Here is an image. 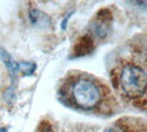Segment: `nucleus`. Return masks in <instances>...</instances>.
I'll use <instances>...</instances> for the list:
<instances>
[{"instance_id": "3", "label": "nucleus", "mask_w": 147, "mask_h": 132, "mask_svg": "<svg viewBox=\"0 0 147 132\" xmlns=\"http://www.w3.org/2000/svg\"><path fill=\"white\" fill-rule=\"evenodd\" d=\"M29 18L34 25L40 27H47L51 23L49 16L37 9H34L29 13Z\"/></svg>"}, {"instance_id": "7", "label": "nucleus", "mask_w": 147, "mask_h": 132, "mask_svg": "<svg viewBox=\"0 0 147 132\" xmlns=\"http://www.w3.org/2000/svg\"><path fill=\"white\" fill-rule=\"evenodd\" d=\"M0 132H8V131H7V129H5V128H1V129H0Z\"/></svg>"}, {"instance_id": "1", "label": "nucleus", "mask_w": 147, "mask_h": 132, "mask_svg": "<svg viewBox=\"0 0 147 132\" xmlns=\"http://www.w3.org/2000/svg\"><path fill=\"white\" fill-rule=\"evenodd\" d=\"M70 94L73 103L84 110L96 107L101 99L98 87L93 82L85 78L78 79L71 84Z\"/></svg>"}, {"instance_id": "2", "label": "nucleus", "mask_w": 147, "mask_h": 132, "mask_svg": "<svg viewBox=\"0 0 147 132\" xmlns=\"http://www.w3.org/2000/svg\"><path fill=\"white\" fill-rule=\"evenodd\" d=\"M121 86L125 94L130 97L144 94L147 88V76L145 71L136 65H127L121 73Z\"/></svg>"}, {"instance_id": "6", "label": "nucleus", "mask_w": 147, "mask_h": 132, "mask_svg": "<svg viewBox=\"0 0 147 132\" xmlns=\"http://www.w3.org/2000/svg\"><path fill=\"white\" fill-rule=\"evenodd\" d=\"M135 3L143 6V7H147V1H140V2H136Z\"/></svg>"}, {"instance_id": "4", "label": "nucleus", "mask_w": 147, "mask_h": 132, "mask_svg": "<svg viewBox=\"0 0 147 132\" xmlns=\"http://www.w3.org/2000/svg\"><path fill=\"white\" fill-rule=\"evenodd\" d=\"M18 70L22 71L25 75H32L35 70V64L34 63L22 62L18 64Z\"/></svg>"}, {"instance_id": "5", "label": "nucleus", "mask_w": 147, "mask_h": 132, "mask_svg": "<svg viewBox=\"0 0 147 132\" xmlns=\"http://www.w3.org/2000/svg\"><path fill=\"white\" fill-rule=\"evenodd\" d=\"M105 132H124L121 128L119 127H111L109 128L107 131H105Z\"/></svg>"}]
</instances>
